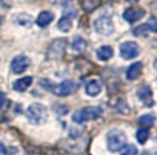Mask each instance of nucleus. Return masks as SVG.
I'll use <instances>...</instances> for the list:
<instances>
[{"mask_svg": "<svg viewBox=\"0 0 157 155\" xmlns=\"http://www.w3.org/2000/svg\"><path fill=\"white\" fill-rule=\"evenodd\" d=\"M107 144L108 150L111 153H117V151L123 150L127 146V138L126 133L120 129H113L107 135Z\"/></svg>", "mask_w": 157, "mask_h": 155, "instance_id": "nucleus-1", "label": "nucleus"}, {"mask_svg": "<svg viewBox=\"0 0 157 155\" xmlns=\"http://www.w3.org/2000/svg\"><path fill=\"white\" fill-rule=\"evenodd\" d=\"M26 116L32 124L40 125L48 120V110L43 103H32L26 110Z\"/></svg>", "mask_w": 157, "mask_h": 155, "instance_id": "nucleus-2", "label": "nucleus"}, {"mask_svg": "<svg viewBox=\"0 0 157 155\" xmlns=\"http://www.w3.org/2000/svg\"><path fill=\"white\" fill-rule=\"evenodd\" d=\"M41 85H43L47 90L52 91L57 97H67V95L72 94L77 90V85H75L72 80H63L59 85H47L45 80H41Z\"/></svg>", "mask_w": 157, "mask_h": 155, "instance_id": "nucleus-3", "label": "nucleus"}, {"mask_svg": "<svg viewBox=\"0 0 157 155\" xmlns=\"http://www.w3.org/2000/svg\"><path fill=\"white\" fill-rule=\"evenodd\" d=\"M101 116V109L98 106H87V108L79 109L78 112L74 113L72 121L78 124H85L87 121H93Z\"/></svg>", "mask_w": 157, "mask_h": 155, "instance_id": "nucleus-4", "label": "nucleus"}, {"mask_svg": "<svg viewBox=\"0 0 157 155\" xmlns=\"http://www.w3.org/2000/svg\"><path fill=\"white\" fill-rule=\"evenodd\" d=\"M66 46H67V41L66 38H57L55 40L52 44L48 48V52H47V57L49 60H59L64 56L66 52Z\"/></svg>", "mask_w": 157, "mask_h": 155, "instance_id": "nucleus-5", "label": "nucleus"}, {"mask_svg": "<svg viewBox=\"0 0 157 155\" xmlns=\"http://www.w3.org/2000/svg\"><path fill=\"white\" fill-rule=\"evenodd\" d=\"M93 26H94V30L101 35H109L113 33V23L109 16H104V15L98 16L94 20Z\"/></svg>", "mask_w": 157, "mask_h": 155, "instance_id": "nucleus-6", "label": "nucleus"}, {"mask_svg": "<svg viewBox=\"0 0 157 155\" xmlns=\"http://www.w3.org/2000/svg\"><path fill=\"white\" fill-rule=\"evenodd\" d=\"M120 56L126 60H130V59H134L140 55V46L138 44L132 42V41H128V42H123L120 45Z\"/></svg>", "mask_w": 157, "mask_h": 155, "instance_id": "nucleus-7", "label": "nucleus"}, {"mask_svg": "<svg viewBox=\"0 0 157 155\" xmlns=\"http://www.w3.org/2000/svg\"><path fill=\"white\" fill-rule=\"evenodd\" d=\"M29 65H30V59L28 56H25V55L15 56L13 59V61H11V71L14 74H22L28 70Z\"/></svg>", "mask_w": 157, "mask_h": 155, "instance_id": "nucleus-8", "label": "nucleus"}, {"mask_svg": "<svg viewBox=\"0 0 157 155\" xmlns=\"http://www.w3.org/2000/svg\"><path fill=\"white\" fill-rule=\"evenodd\" d=\"M137 97L144 102L145 106H153V97H152V90L147 86H144L137 91Z\"/></svg>", "mask_w": 157, "mask_h": 155, "instance_id": "nucleus-9", "label": "nucleus"}, {"mask_svg": "<svg viewBox=\"0 0 157 155\" xmlns=\"http://www.w3.org/2000/svg\"><path fill=\"white\" fill-rule=\"evenodd\" d=\"M145 11L144 10H137V8H127L123 13V18L127 20L128 23H135L137 20H140L144 16Z\"/></svg>", "mask_w": 157, "mask_h": 155, "instance_id": "nucleus-10", "label": "nucleus"}, {"mask_svg": "<svg viewBox=\"0 0 157 155\" xmlns=\"http://www.w3.org/2000/svg\"><path fill=\"white\" fill-rule=\"evenodd\" d=\"M33 83V78L32 76H25V78H21V79L15 80L14 85H13V88L15 91H19V93H22V91H26L28 88L32 86Z\"/></svg>", "mask_w": 157, "mask_h": 155, "instance_id": "nucleus-11", "label": "nucleus"}, {"mask_svg": "<svg viewBox=\"0 0 157 155\" xmlns=\"http://www.w3.org/2000/svg\"><path fill=\"white\" fill-rule=\"evenodd\" d=\"M85 91L89 97H97V95L101 93V85L97 80H89V82L86 83Z\"/></svg>", "mask_w": 157, "mask_h": 155, "instance_id": "nucleus-12", "label": "nucleus"}, {"mask_svg": "<svg viewBox=\"0 0 157 155\" xmlns=\"http://www.w3.org/2000/svg\"><path fill=\"white\" fill-rule=\"evenodd\" d=\"M141 71H142V63H134L128 67L127 72H126V76H127L128 80H135L138 76L141 75Z\"/></svg>", "mask_w": 157, "mask_h": 155, "instance_id": "nucleus-13", "label": "nucleus"}, {"mask_svg": "<svg viewBox=\"0 0 157 155\" xmlns=\"http://www.w3.org/2000/svg\"><path fill=\"white\" fill-rule=\"evenodd\" d=\"M52 20H53V14L49 13V11H43V13L38 14L37 19H36V23H37L40 27H47Z\"/></svg>", "mask_w": 157, "mask_h": 155, "instance_id": "nucleus-14", "label": "nucleus"}, {"mask_svg": "<svg viewBox=\"0 0 157 155\" xmlns=\"http://www.w3.org/2000/svg\"><path fill=\"white\" fill-rule=\"evenodd\" d=\"M13 20L17 25L19 26H25V27H29L30 25H32V16L29 15V14H17V15L13 16Z\"/></svg>", "mask_w": 157, "mask_h": 155, "instance_id": "nucleus-15", "label": "nucleus"}, {"mask_svg": "<svg viewBox=\"0 0 157 155\" xmlns=\"http://www.w3.org/2000/svg\"><path fill=\"white\" fill-rule=\"evenodd\" d=\"M71 26H72V18H71V15H68V14L64 15V16H62L60 20L57 22V29L62 30V31H64V33L70 31Z\"/></svg>", "mask_w": 157, "mask_h": 155, "instance_id": "nucleus-16", "label": "nucleus"}, {"mask_svg": "<svg viewBox=\"0 0 157 155\" xmlns=\"http://www.w3.org/2000/svg\"><path fill=\"white\" fill-rule=\"evenodd\" d=\"M112 56H113V49L111 46H101V48H98V49H97L98 60L107 61V60H109Z\"/></svg>", "mask_w": 157, "mask_h": 155, "instance_id": "nucleus-17", "label": "nucleus"}, {"mask_svg": "<svg viewBox=\"0 0 157 155\" xmlns=\"http://www.w3.org/2000/svg\"><path fill=\"white\" fill-rule=\"evenodd\" d=\"M101 4V0H81V7L86 13H92L94 11L98 5Z\"/></svg>", "mask_w": 157, "mask_h": 155, "instance_id": "nucleus-18", "label": "nucleus"}, {"mask_svg": "<svg viewBox=\"0 0 157 155\" xmlns=\"http://www.w3.org/2000/svg\"><path fill=\"white\" fill-rule=\"evenodd\" d=\"M85 48H86V41H85V38H82V37H75L74 40H72V42H71V49L74 50V52L79 53V52H82V50H85Z\"/></svg>", "mask_w": 157, "mask_h": 155, "instance_id": "nucleus-19", "label": "nucleus"}, {"mask_svg": "<svg viewBox=\"0 0 157 155\" xmlns=\"http://www.w3.org/2000/svg\"><path fill=\"white\" fill-rule=\"evenodd\" d=\"M138 121L142 125H145V127H152L156 121V117H155V114H144L138 118Z\"/></svg>", "mask_w": 157, "mask_h": 155, "instance_id": "nucleus-20", "label": "nucleus"}, {"mask_svg": "<svg viewBox=\"0 0 157 155\" xmlns=\"http://www.w3.org/2000/svg\"><path fill=\"white\" fill-rule=\"evenodd\" d=\"M147 138H149V129H147V128H140V129L137 131V140H138V143L144 144V143L147 140Z\"/></svg>", "mask_w": 157, "mask_h": 155, "instance_id": "nucleus-21", "label": "nucleus"}, {"mask_svg": "<svg viewBox=\"0 0 157 155\" xmlns=\"http://www.w3.org/2000/svg\"><path fill=\"white\" fill-rule=\"evenodd\" d=\"M145 25L147 26L149 31H152V33H157V18H156V16H150L149 19H147V22L145 23Z\"/></svg>", "mask_w": 157, "mask_h": 155, "instance_id": "nucleus-22", "label": "nucleus"}, {"mask_svg": "<svg viewBox=\"0 0 157 155\" xmlns=\"http://www.w3.org/2000/svg\"><path fill=\"white\" fill-rule=\"evenodd\" d=\"M132 33H134V35H146V33H149V29H147L146 25H141L140 27H137Z\"/></svg>", "mask_w": 157, "mask_h": 155, "instance_id": "nucleus-23", "label": "nucleus"}, {"mask_svg": "<svg viewBox=\"0 0 157 155\" xmlns=\"http://www.w3.org/2000/svg\"><path fill=\"white\" fill-rule=\"evenodd\" d=\"M137 153H138V150L134 146H126V147L123 148L122 155H137Z\"/></svg>", "mask_w": 157, "mask_h": 155, "instance_id": "nucleus-24", "label": "nucleus"}, {"mask_svg": "<svg viewBox=\"0 0 157 155\" xmlns=\"http://www.w3.org/2000/svg\"><path fill=\"white\" fill-rule=\"evenodd\" d=\"M4 103H6V95L0 91V109L4 106Z\"/></svg>", "mask_w": 157, "mask_h": 155, "instance_id": "nucleus-25", "label": "nucleus"}, {"mask_svg": "<svg viewBox=\"0 0 157 155\" xmlns=\"http://www.w3.org/2000/svg\"><path fill=\"white\" fill-rule=\"evenodd\" d=\"M6 154H7V148H6V146L3 143H0V155H6Z\"/></svg>", "mask_w": 157, "mask_h": 155, "instance_id": "nucleus-26", "label": "nucleus"}, {"mask_svg": "<svg viewBox=\"0 0 157 155\" xmlns=\"http://www.w3.org/2000/svg\"><path fill=\"white\" fill-rule=\"evenodd\" d=\"M153 65H155V68H156V71H157V59L155 60V64H153Z\"/></svg>", "mask_w": 157, "mask_h": 155, "instance_id": "nucleus-27", "label": "nucleus"}, {"mask_svg": "<svg viewBox=\"0 0 157 155\" xmlns=\"http://www.w3.org/2000/svg\"><path fill=\"white\" fill-rule=\"evenodd\" d=\"M153 4H155V7L157 8V0H155V2H153Z\"/></svg>", "mask_w": 157, "mask_h": 155, "instance_id": "nucleus-28", "label": "nucleus"}, {"mask_svg": "<svg viewBox=\"0 0 157 155\" xmlns=\"http://www.w3.org/2000/svg\"><path fill=\"white\" fill-rule=\"evenodd\" d=\"M127 2H137V0H127Z\"/></svg>", "mask_w": 157, "mask_h": 155, "instance_id": "nucleus-29", "label": "nucleus"}, {"mask_svg": "<svg viewBox=\"0 0 157 155\" xmlns=\"http://www.w3.org/2000/svg\"><path fill=\"white\" fill-rule=\"evenodd\" d=\"M0 23H2V16H0Z\"/></svg>", "mask_w": 157, "mask_h": 155, "instance_id": "nucleus-30", "label": "nucleus"}]
</instances>
